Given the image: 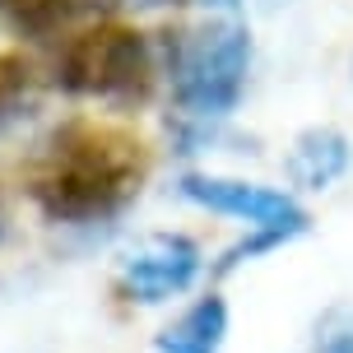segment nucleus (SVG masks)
<instances>
[{
	"label": "nucleus",
	"instance_id": "1",
	"mask_svg": "<svg viewBox=\"0 0 353 353\" xmlns=\"http://www.w3.org/2000/svg\"><path fill=\"white\" fill-rule=\"evenodd\" d=\"M144 144L103 121H70L42 149L28 195L52 223H103L140 195L144 181Z\"/></svg>",
	"mask_w": 353,
	"mask_h": 353
},
{
	"label": "nucleus",
	"instance_id": "2",
	"mask_svg": "<svg viewBox=\"0 0 353 353\" xmlns=\"http://www.w3.org/2000/svg\"><path fill=\"white\" fill-rule=\"evenodd\" d=\"M159 70L168 74L172 103L191 121H223L237 112L251 74V33L237 19H205L163 33Z\"/></svg>",
	"mask_w": 353,
	"mask_h": 353
},
{
	"label": "nucleus",
	"instance_id": "3",
	"mask_svg": "<svg viewBox=\"0 0 353 353\" xmlns=\"http://www.w3.org/2000/svg\"><path fill=\"white\" fill-rule=\"evenodd\" d=\"M154 74H159L154 42L140 28L103 23V19L70 33L56 56V84L74 98H98V103H144Z\"/></svg>",
	"mask_w": 353,
	"mask_h": 353
},
{
	"label": "nucleus",
	"instance_id": "4",
	"mask_svg": "<svg viewBox=\"0 0 353 353\" xmlns=\"http://www.w3.org/2000/svg\"><path fill=\"white\" fill-rule=\"evenodd\" d=\"M181 200H191L210 214H228L247 232H270L279 242H293L312 228V214L302 210L288 191L261 186V181H242V176H214V172H186L176 181Z\"/></svg>",
	"mask_w": 353,
	"mask_h": 353
},
{
	"label": "nucleus",
	"instance_id": "5",
	"mask_svg": "<svg viewBox=\"0 0 353 353\" xmlns=\"http://www.w3.org/2000/svg\"><path fill=\"white\" fill-rule=\"evenodd\" d=\"M205 270V256L186 232H144L117 256V288L140 307L181 298Z\"/></svg>",
	"mask_w": 353,
	"mask_h": 353
},
{
	"label": "nucleus",
	"instance_id": "6",
	"mask_svg": "<svg viewBox=\"0 0 353 353\" xmlns=\"http://www.w3.org/2000/svg\"><path fill=\"white\" fill-rule=\"evenodd\" d=\"M349 159H353V149L335 125H307L298 140L288 144L283 172H288V181L298 191H330L339 176L349 172Z\"/></svg>",
	"mask_w": 353,
	"mask_h": 353
},
{
	"label": "nucleus",
	"instance_id": "7",
	"mask_svg": "<svg viewBox=\"0 0 353 353\" xmlns=\"http://www.w3.org/2000/svg\"><path fill=\"white\" fill-rule=\"evenodd\" d=\"M228 302L223 293H205L195 298L181 316H172L154 335V349L159 353H223L228 344Z\"/></svg>",
	"mask_w": 353,
	"mask_h": 353
},
{
	"label": "nucleus",
	"instance_id": "8",
	"mask_svg": "<svg viewBox=\"0 0 353 353\" xmlns=\"http://www.w3.org/2000/svg\"><path fill=\"white\" fill-rule=\"evenodd\" d=\"M33 88H37L33 61L19 52H0V130L23 117V107L33 103Z\"/></svg>",
	"mask_w": 353,
	"mask_h": 353
},
{
	"label": "nucleus",
	"instance_id": "9",
	"mask_svg": "<svg viewBox=\"0 0 353 353\" xmlns=\"http://www.w3.org/2000/svg\"><path fill=\"white\" fill-rule=\"evenodd\" d=\"M61 10H65V0H0V14L19 33H33V37H52L61 28Z\"/></svg>",
	"mask_w": 353,
	"mask_h": 353
},
{
	"label": "nucleus",
	"instance_id": "10",
	"mask_svg": "<svg viewBox=\"0 0 353 353\" xmlns=\"http://www.w3.org/2000/svg\"><path fill=\"white\" fill-rule=\"evenodd\" d=\"M316 353H353V307H335L316 330Z\"/></svg>",
	"mask_w": 353,
	"mask_h": 353
},
{
	"label": "nucleus",
	"instance_id": "11",
	"mask_svg": "<svg viewBox=\"0 0 353 353\" xmlns=\"http://www.w3.org/2000/svg\"><path fill=\"white\" fill-rule=\"evenodd\" d=\"M195 5H205V10H219V14H232L242 0H195Z\"/></svg>",
	"mask_w": 353,
	"mask_h": 353
},
{
	"label": "nucleus",
	"instance_id": "12",
	"mask_svg": "<svg viewBox=\"0 0 353 353\" xmlns=\"http://www.w3.org/2000/svg\"><path fill=\"white\" fill-rule=\"evenodd\" d=\"M121 5H140V10H159V5H186V0H121Z\"/></svg>",
	"mask_w": 353,
	"mask_h": 353
},
{
	"label": "nucleus",
	"instance_id": "13",
	"mask_svg": "<svg viewBox=\"0 0 353 353\" xmlns=\"http://www.w3.org/2000/svg\"><path fill=\"white\" fill-rule=\"evenodd\" d=\"M0 232H5V200H0Z\"/></svg>",
	"mask_w": 353,
	"mask_h": 353
}]
</instances>
